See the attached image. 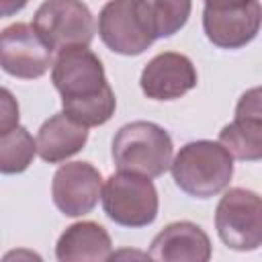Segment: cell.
<instances>
[{
    "mask_svg": "<svg viewBox=\"0 0 262 262\" xmlns=\"http://www.w3.org/2000/svg\"><path fill=\"white\" fill-rule=\"evenodd\" d=\"M33 27L57 53L88 47L94 39V16L82 0H45L35 10Z\"/></svg>",
    "mask_w": 262,
    "mask_h": 262,
    "instance_id": "cell-6",
    "label": "cell"
},
{
    "mask_svg": "<svg viewBox=\"0 0 262 262\" xmlns=\"http://www.w3.org/2000/svg\"><path fill=\"white\" fill-rule=\"evenodd\" d=\"M250 0H205L207 8H215V10H225V8H237L248 4Z\"/></svg>",
    "mask_w": 262,
    "mask_h": 262,
    "instance_id": "cell-20",
    "label": "cell"
},
{
    "mask_svg": "<svg viewBox=\"0 0 262 262\" xmlns=\"http://www.w3.org/2000/svg\"><path fill=\"white\" fill-rule=\"evenodd\" d=\"M59 262H104L113 258L108 231L96 221H78L66 227L55 244Z\"/></svg>",
    "mask_w": 262,
    "mask_h": 262,
    "instance_id": "cell-14",
    "label": "cell"
},
{
    "mask_svg": "<svg viewBox=\"0 0 262 262\" xmlns=\"http://www.w3.org/2000/svg\"><path fill=\"white\" fill-rule=\"evenodd\" d=\"M102 188V174L90 162H66L53 174L51 199L66 217H82L98 205Z\"/></svg>",
    "mask_w": 262,
    "mask_h": 262,
    "instance_id": "cell-8",
    "label": "cell"
},
{
    "mask_svg": "<svg viewBox=\"0 0 262 262\" xmlns=\"http://www.w3.org/2000/svg\"><path fill=\"white\" fill-rule=\"evenodd\" d=\"M18 125V104L12 98L8 88H2V115H0V133L10 131Z\"/></svg>",
    "mask_w": 262,
    "mask_h": 262,
    "instance_id": "cell-18",
    "label": "cell"
},
{
    "mask_svg": "<svg viewBox=\"0 0 262 262\" xmlns=\"http://www.w3.org/2000/svg\"><path fill=\"white\" fill-rule=\"evenodd\" d=\"M51 82L61 96V108L84 127H98L111 121L117 98L106 82L100 57L88 47H68L57 53L51 68Z\"/></svg>",
    "mask_w": 262,
    "mask_h": 262,
    "instance_id": "cell-1",
    "label": "cell"
},
{
    "mask_svg": "<svg viewBox=\"0 0 262 262\" xmlns=\"http://www.w3.org/2000/svg\"><path fill=\"white\" fill-rule=\"evenodd\" d=\"M199 82L196 68L184 53L164 51L151 57L139 76L141 92L151 100H176Z\"/></svg>",
    "mask_w": 262,
    "mask_h": 262,
    "instance_id": "cell-11",
    "label": "cell"
},
{
    "mask_svg": "<svg viewBox=\"0 0 262 262\" xmlns=\"http://www.w3.org/2000/svg\"><path fill=\"white\" fill-rule=\"evenodd\" d=\"M29 0H0V12L2 16H12L16 12H20L27 6Z\"/></svg>",
    "mask_w": 262,
    "mask_h": 262,
    "instance_id": "cell-19",
    "label": "cell"
},
{
    "mask_svg": "<svg viewBox=\"0 0 262 262\" xmlns=\"http://www.w3.org/2000/svg\"><path fill=\"white\" fill-rule=\"evenodd\" d=\"M219 141L235 160H262V86H254L239 96L235 117L221 127Z\"/></svg>",
    "mask_w": 262,
    "mask_h": 262,
    "instance_id": "cell-10",
    "label": "cell"
},
{
    "mask_svg": "<svg viewBox=\"0 0 262 262\" xmlns=\"http://www.w3.org/2000/svg\"><path fill=\"white\" fill-rule=\"evenodd\" d=\"M172 154L170 133L151 121H131L123 125L115 133L111 147L117 170L147 178L162 176L172 164Z\"/></svg>",
    "mask_w": 262,
    "mask_h": 262,
    "instance_id": "cell-3",
    "label": "cell"
},
{
    "mask_svg": "<svg viewBox=\"0 0 262 262\" xmlns=\"http://www.w3.org/2000/svg\"><path fill=\"white\" fill-rule=\"evenodd\" d=\"M137 12L154 39L172 37L190 16L192 0H135Z\"/></svg>",
    "mask_w": 262,
    "mask_h": 262,
    "instance_id": "cell-16",
    "label": "cell"
},
{
    "mask_svg": "<svg viewBox=\"0 0 262 262\" xmlns=\"http://www.w3.org/2000/svg\"><path fill=\"white\" fill-rule=\"evenodd\" d=\"M262 29V4L250 0L237 8L203 10V31L207 39L219 49H239L256 39Z\"/></svg>",
    "mask_w": 262,
    "mask_h": 262,
    "instance_id": "cell-12",
    "label": "cell"
},
{
    "mask_svg": "<svg viewBox=\"0 0 262 262\" xmlns=\"http://www.w3.org/2000/svg\"><path fill=\"white\" fill-rule=\"evenodd\" d=\"M37 139L16 125L6 133H0V172L2 174H20L25 172L37 156Z\"/></svg>",
    "mask_w": 262,
    "mask_h": 262,
    "instance_id": "cell-17",
    "label": "cell"
},
{
    "mask_svg": "<svg viewBox=\"0 0 262 262\" xmlns=\"http://www.w3.org/2000/svg\"><path fill=\"white\" fill-rule=\"evenodd\" d=\"M104 215L121 227H147L156 221L160 199L151 178L133 172H115L102 188Z\"/></svg>",
    "mask_w": 262,
    "mask_h": 262,
    "instance_id": "cell-4",
    "label": "cell"
},
{
    "mask_svg": "<svg viewBox=\"0 0 262 262\" xmlns=\"http://www.w3.org/2000/svg\"><path fill=\"white\" fill-rule=\"evenodd\" d=\"M213 254L205 229L192 221L168 223L149 244L147 256L162 262H207Z\"/></svg>",
    "mask_w": 262,
    "mask_h": 262,
    "instance_id": "cell-13",
    "label": "cell"
},
{
    "mask_svg": "<svg viewBox=\"0 0 262 262\" xmlns=\"http://www.w3.org/2000/svg\"><path fill=\"white\" fill-rule=\"evenodd\" d=\"M98 37L119 55H141L154 45V35L143 25L135 0H108L98 12Z\"/></svg>",
    "mask_w": 262,
    "mask_h": 262,
    "instance_id": "cell-9",
    "label": "cell"
},
{
    "mask_svg": "<svg viewBox=\"0 0 262 262\" xmlns=\"http://www.w3.org/2000/svg\"><path fill=\"white\" fill-rule=\"evenodd\" d=\"M233 156L221 141L196 139L180 147L170 164L176 186L192 199L223 192L233 176Z\"/></svg>",
    "mask_w": 262,
    "mask_h": 262,
    "instance_id": "cell-2",
    "label": "cell"
},
{
    "mask_svg": "<svg viewBox=\"0 0 262 262\" xmlns=\"http://www.w3.org/2000/svg\"><path fill=\"white\" fill-rule=\"evenodd\" d=\"M219 239L235 252H252L262 246V196L235 186L225 190L215 209Z\"/></svg>",
    "mask_w": 262,
    "mask_h": 262,
    "instance_id": "cell-5",
    "label": "cell"
},
{
    "mask_svg": "<svg viewBox=\"0 0 262 262\" xmlns=\"http://www.w3.org/2000/svg\"><path fill=\"white\" fill-rule=\"evenodd\" d=\"M0 63L8 76L37 80L53 68V49L43 41L33 25L14 23L2 29Z\"/></svg>",
    "mask_w": 262,
    "mask_h": 262,
    "instance_id": "cell-7",
    "label": "cell"
},
{
    "mask_svg": "<svg viewBox=\"0 0 262 262\" xmlns=\"http://www.w3.org/2000/svg\"><path fill=\"white\" fill-rule=\"evenodd\" d=\"M88 141V127L74 121L70 115L55 113L43 125L37 133V151L39 158L47 164H59L68 158L76 156L84 149Z\"/></svg>",
    "mask_w": 262,
    "mask_h": 262,
    "instance_id": "cell-15",
    "label": "cell"
}]
</instances>
